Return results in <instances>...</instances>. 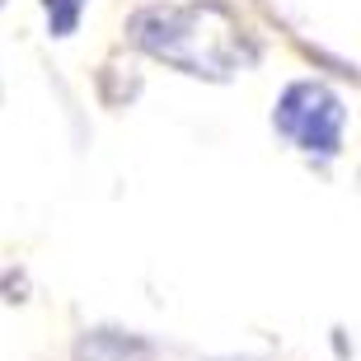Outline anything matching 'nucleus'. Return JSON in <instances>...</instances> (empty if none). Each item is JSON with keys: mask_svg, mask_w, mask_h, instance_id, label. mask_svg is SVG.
<instances>
[{"mask_svg": "<svg viewBox=\"0 0 361 361\" xmlns=\"http://www.w3.org/2000/svg\"><path fill=\"white\" fill-rule=\"evenodd\" d=\"M127 42L192 80L226 85L258 61V42L226 0H169L141 5L127 19Z\"/></svg>", "mask_w": 361, "mask_h": 361, "instance_id": "nucleus-1", "label": "nucleus"}, {"mask_svg": "<svg viewBox=\"0 0 361 361\" xmlns=\"http://www.w3.org/2000/svg\"><path fill=\"white\" fill-rule=\"evenodd\" d=\"M272 127L286 136L300 155L310 160H334L343 150V127H348V108L338 99L334 85L324 80H291L272 104Z\"/></svg>", "mask_w": 361, "mask_h": 361, "instance_id": "nucleus-2", "label": "nucleus"}, {"mask_svg": "<svg viewBox=\"0 0 361 361\" xmlns=\"http://www.w3.org/2000/svg\"><path fill=\"white\" fill-rule=\"evenodd\" d=\"M150 357H155V348L127 329H85L71 348V361H150Z\"/></svg>", "mask_w": 361, "mask_h": 361, "instance_id": "nucleus-3", "label": "nucleus"}, {"mask_svg": "<svg viewBox=\"0 0 361 361\" xmlns=\"http://www.w3.org/2000/svg\"><path fill=\"white\" fill-rule=\"evenodd\" d=\"M85 5L90 0H42V14H47V33L52 38H71L85 19Z\"/></svg>", "mask_w": 361, "mask_h": 361, "instance_id": "nucleus-4", "label": "nucleus"}]
</instances>
